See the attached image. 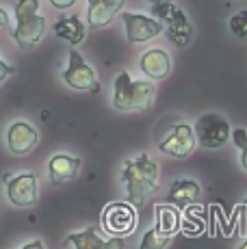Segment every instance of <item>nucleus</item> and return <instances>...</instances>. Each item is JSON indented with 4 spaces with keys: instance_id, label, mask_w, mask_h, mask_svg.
I'll use <instances>...</instances> for the list:
<instances>
[{
    "instance_id": "obj_1",
    "label": "nucleus",
    "mask_w": 247,
    "mask_h": 249,
    "mask_svg": "<svg viewBox=\"0 0 247 249\" xmlns=\"http://www.w3.org/2000/svg\"><path fill=\"white\" fill-rule=\"evenodd\" d=\"M156 178H159V167L148 154H141L137 159L128 160L122 171V182L126 186L128 204H132L135 208H141L145 204V199L159 191Z\"/></svg>"
},
{
    "instance_id": "obj_10",
    "label": "nucleus",
    "mask_w": 247,
    "mask_h": 249,
    "mask_svg": "<svg viewBox=\"0 0 247 249\" xmlns=\"http://www.w3.org/2000/svg\"><path fill=\"white\" fill-rule=\"evenodd\" d=\"M65 249H126V243L122 236L102 238L96 226H89L83 232L70 234L65 238Z\"/></svg>"
},
{
    "instance_id": "obj_2",
    "label": "nucleus",
    "mask_w": 247,
    "mask_h": 249,
    "mask_svg": "<svg viewBox=\"0 0 247 249\" xmlns=\"http://www.w3.org/2000/svg\"><path fill=\"white\" fill-rule=\"evenodd\" d=\"M154 100V85L135 80L128 71H120L113 83V107L117 111H148Z\"/></svg>"
},
{
    "instance_id": "obj_21",
    "label": "nucleus",
    "mask_w": 247,
    "mask_h": 249,
    "mask_svg": "<svg viewBox=\"0 0 247 249\" xmlns=\"http://www.w3.org/2000/svg\"><path fill=\"white\" fill-rule=\"evenodd\" d=\"M232 139H234L236 147L241 150V165H243V169L247 171V132L243 128H236V130L232 132Z\"/></svg>"
},
{
    "instance_id": "obj_8",
    "label": "nucleus",
    "mask_w": 247,
    "mask_h": 249,
    "mask_svg": "<svg viewBox=\"0 0 247 249\" xmlns=\"http://www.w3.org/2000/svg\"><path fill=\"white\" fill-rule=\"evenodd\" d=\"M7 197L16 208H28L35 206L39 197V180L37 174H20L7 184Z\"/></svg>"
},
{
    "instance_id": "obj_7",
    "label": "nucleus",
    "mask_w": 247,
    "mask_h": 249,
    "mask_svg": "<svg viewBox=\"0 0 247 249\" xmlns=\"http://www.w3.org/2000/svg\"><path fill=\"white\" fill-rule=\"evenodd\" d=\"M195 143H197V139H195L193 128L187 126V124H178V126H174L172 132L159 143V150L163 152V154L172 156V159H187V156H191V152L195 150Z\"/></svg>"
},
{
    "instance_id": "obj_11",
    "label": "nucleus",
    "mask_w": 247,
    "mask_h": 249,
    "mask_svg": "<svg viewBox=\"0 0 247 249\" xmlns=\"http://www.w3.org/2000/svg\"><path fill=\"white\" fill-rule=\"evenodd\" d=\"M39 141V135L37 130L26 122H16L11 124L7 132V145H9V152L16 156H26L33 147L37 145Z\"/></svg>"
},
{
    "instance_id": "obj_3",
    "label": "nucleus",
    "mask_w": 247,
    "mask_h": 249,
    "mask_svg": "<svg viewBox=\"0 0 247 249\" xmlns=\"http://www.w3.org/2000/svg\"><path fill=\"white\" fill-rule=\"evenodd\" d=\"M46 33V18L39 16V0H16V28L11 37L22 50H31Z\"/></svg>"
},
{
    "instance_id": "obj_17",
    "label": "nucleus",
    "mask_w": 247,
    "mask_h": 249,
    "mask_svg": "<svg viewBox=\"0 0 247 249\" xmlns=\"http://www.w3.org/2000/svg\"><path fill=\"white\" fill-rule=\"evenodd\" d=\"M54 33H56V37L65 39L68 44L78 46V44H83V39H85V24L78 16H70V18H63V20H59L54 24Z\"/></svg>"
},
{
    "instance_id": "obj_5",
    "label": "nucleus",
    "mask_w": 247,
    "mask_h": 249,
    "mask_svg": "<svg viewBox=\"0 0 247 249\" xmlns=\"http://www.w3.org/2000/svg\"><path fill=\"white\" fill-rule=\"evenodd\" d=\"M63 83L68 87H72L76 91H89V93H96L100 91V83L93 68L83 59L76 48L70 50V59H68V70L63 71Z\"/></svg>"
},
{
    "instance_id": "obj_20",
    "label": "nucleus",
    "mask_w": 247,
    "mask_h": 249,
    "mask_svg": "<svg viewBox=\"0 0 247 249\" xmlns=\"http://www.w3.org/2000/svg\"><path fill=\"white\" fill-rule=\"evenodd\" d=\"M230 31L241 39H247V11H239L230 18Z\"/></svg>"
},
{
    "instance_id": "obj_22",
    "label": "nucleus",
    "mask_w": 247,
    "mask_h": 249,
    "mask_svg": "<svg viewBox=\"0 0 247 249\" xmlns=\"http://www.w3.org/2000/svg\"><path fill=\"white\" fill-rule=\"evenodd\" d=\"M11 74H16V65L4 63L2 56H0V85H2L4 78H7V76H11Z\"/></svg>"
},
{
    "instance_id": "obj_14",
    "label": "nucleus",
    "mask_w": 247,
    "mask_h": 249,
    "mask_svg": "<svg viewBox=\"0 0 247 249\" xmlns=\"http://www.w3.org/2000/svg\"><path fill=\"white\" fill-rule=\"evenodd\" d=\"M199 193H202V189L195 180H176L165 202L176 206V208H189L199 199Z\"/></svg>"
},
{
    "instance_id": "obj_24",
    "label": "nucleus",
    "mask_w": 247,
    "mask_h": 249,
    "mask_svg": "<svg viewBox=\"0 0 247 249\" xmlns=\"http://www.w3.org/2000/svg\"><path fill=\"white\" fill-rule=\"evenodd\" d=\"M20 249H46V247H44V243H41L39 238H35V241H31V243H26V245H22Z\"/></svg>"
},
{
    "instance_id": "obj_12",
    "label": "nucleus",
    "mask_w": 247,
    "mask_h": 249,
    "mask_svg": "<svg viewBox=\"0 0 247 249\" xmlns=\"http://www.w3.org/2000/svg\"><path fill=\"white\" fill-rule=\"evenodd\" d=\"M126 0H89L87 22L91 28H102L113 22V18L122 11Z\"/></svg>"
},
{
    "instance_id": "obj_25",
    "label": "nucleus",
    "mask_w": 247,
    "mask_h": 249,
    "mask_svg": "<svg viewBox=\"0 0 247 249\" xmlns=\"http://www.w3.org/2000/svg\"><path fill=\"white\" fill-rule=\"evenodd\" d=\"M0 26H9V13L0 9Z\"/></svg>"
},
{
    "instance_id": "obj_6",
    "label": "nucleus",
    "mask_w": 247,
    "mask_h": 249,
    "mask_svg": "<svg viewBox=\"0 0 247 249\" xmlns=\"http://www.w3.org/2000/svg\"><path fill=\"white\" fill-rule=\"evenodd\" d=\"M102 228L111 236H128L137 228V213L132 204L113 202L102 210Z\"/></svg>"
},
{
    "instance_id": "obj_4",
    "label": "nucleus",
    "mask_w": 247,
    "mask_h": 249,
    "mask_svg": "<svg viewBox=\"0 0 247 249\" xmlns=\"http://www.w3.org/2000/svg\"><path fill=\"white\" fill-rule=\"evenodd\" d=\"M193 132H195L199 145L206 147V150H215V147H221L230 139L232 128L228 124V119L221 117L219 113H206L197 119Z\"/></svg>"
},
{
    "instance_id": "obj_23",
    "label": "nucleus",
    "mask_w": 247,
    "mask_h": 249,
    "mask_svg": "<svg viewBox=\"0 0 247 249\" xmlns=\"http://www.w3.org/2000/svg\"><path fill=\"white\" fill-rule=\"evenodd\" d=\"M50 4L54 9H61V11H63V9H70V7H74L76 4V0H50Z\"/></svg>"
},
{
    "instance_id": "obj_15",
    "label": "nucleus",
    "mask_w": 247,
    "mask_h": 249,
    "mask_svg": "<svg viewBox=\"0 0 247 249\" xmlns=\"http://www.w3.org/2000/svg\"><path fill=\"white\" fill-rule=\"evenodd\" d=\"M78 171H80V159H76V156L56 154L48 160V174L54 184H63V182L74 180L78 176Z\"/></svg>"
},
{
    "instance_id": "obj_9",
    "label": "nucleus",
    "mask_w": 247,
    "mask_h": 249,
    "mask_svg": "<svg viewBox=\"0 0 247 249\" xmlns=\"http://www.w3.org/2000/svg\"><path fill=\"white\" fill-rule=\"evenodd\" d=\"M122 20L130 44H143L163 33V24L150 16H143V13H122Z\"/></svg>"
},
{
    "instance_id": "obj_16",
    "label": "nucleus",
    "mask_w": 247,
    "mask_h": 249,
    "mask_svg": "<svg viewBox=\"0 0 247 249\" xmlns=\"http://www.w3.org/2000/svg\"><path fill=\"white\" fill-rule=\"evenodd\" d=\"M154 214H156V228L165 234H176L182 226V217H180V208H176L172 204H156L154 208Z\"/></svg>"
},
{
    "instance_id": "obj_27",
    "label": "nucleus",
    "mask_w": 247,
    "mask_h": 249,
    "mask_svg": "<svg viewBox=\"0 0 247 249\" xmlns=\"http://www.w3.org/2000/svg\"><path fill=\"white\" fill-rule=\"evenodd\" d=\"M245 204H247V199H245Z\"/></svg>"
},
{
    "instance_id": "obj_13",
    "label": "nucleus",
    "mask_w": 247,
    "mask_h": 249,
    "mask_svg": "<svg viewBox=\"0 0 247 249\" xmlns=\"http://www.w3.org/2000/svg\"><path fill=\"white\" fill-rule=\"evenodd\" d=\"M141 71L152 80H163L172 71V59L163 48H152L141 56Z\"/></svg>"
},
{
    "instance_id": "obj_18",
    "label": "nucleus",
    "mask_w": 247,
    "mask_h": 249,
    "mask_svg": "<svg viewBox=\"0 0 247 249\" xmlns=\"http://www.w3.org/2000/svg\"><path fill=\"white\" fill-rule=\"evenodd\" d=\"M167 35H169V39L178 46H184L189 41V37H191V26H189L184 13L180 18H176L174 22L167 24Z\"/></svg>"
},
{
    "instance_id": "obj_19",
    "label": "nucleus",
    "mask_w": 247,
    "mask_h": 249,
    "mask_svg": "<svg viewBox=\"0 0 247 249\" xmlns=\"http://www.w3.org/2000/svg\"><path fill=\"white\" fill-rule=\"evenodd\" d=\"M169 241H172V236L165 234V232H160V230L154 226V228H150L148 232L143 234L139 249H165L169 245Z\"/></svg>"
},
{
    "instance_id": "obj_26",
    "label": "nucleus",
    "mask_w": 247,
    "mask_h": 249,
    "mask_svg": "<svg viewBox=\"0 0 247 249\" xmlns=\"http://www.w3.org/2000/svg\"><path fill=\"white\" fill-rule=\"evenodd\" d=\"M239 249H247V241H245V243H243V245H241Z\"/></svg>"
}]
</instances>
